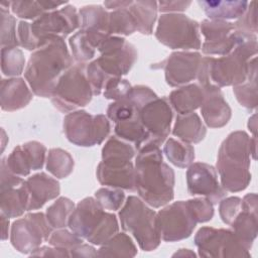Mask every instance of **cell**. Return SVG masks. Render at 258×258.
<instances>
[{"label":"cell","instance_id":"obj_1","mask_svg":"<svg viewBox=\"0 0 258 258\" xmlns=\"http://www.w3.org/2000/svg\"><path fill=\"white\" fill-rule=\"evenodd\" d=\"M135 160V189L147 205L160 208L174 197V171L163 162L159 145L147 144Z\"/></svg>","mask_w":258,"mask_h":258},{"label":"cell","instance_id":"obj_2","mask_svg":"<svg viewBox=\"0 0 258 258\" xmlns=\"http://www.w3.org/2000/svg\"><path fill=\"white\" fill-rule=\"evenodd\" d=\"M73 60L63 38L48 40L29 57L24 77L32 92L43 98L51 97L61 75Z\"/></svg>","mask_w":258,"mask_h":258},{"label":"cell","instance_id":"obj_3","mask_svg":"<svg viewBox=\"0 0 258 258\" xmlns=\"http://www.w3.org/2000/svg\"><path fill=\"white\" fill-rule=\"evenodd\" d=\"M257 54V37L252 35L227 55L202 57L197 79L202 88L237 86L247 80L248 61Z\"/></svg>","mask_w":258,"mask_h":258},{"label":"cell","instance_id":"obj_4","mask_svg":"<svg viewBox=\"0 0 258 258\" xmlns=\"http://www.w3.org/2000/svg\"><path fill=\"white\" fill-rule=\"evenodd\" d=\"M251 137L245 131L230 133L222 142L217 158L221 185L226 191L244 190L251 181Z\"/></svg>","mask_w":258,"mask_h":258},{"label":"cell","instance_id":"obj_5","mask_svg":"<svg viewBox=\"0 0 258 258\" xmlns=\"http://www.w3.org/2000/svg\"><path fill=\"white\" fill-rule=\"evenodd\" d=\"M68 226L79 237L101 246L116 233L119 225L114 214L104 211L95 198H85L74 209Z\"/></svg>","mask_w":258,"mask_h":258},{"label":"cell","instance_id":"obj_6","mask_svg":"<svg viewBox=\"0 0 258 258\" xmlns=\"http://www.w3.org/2000/svg\"><path fill=\"white\" fill-rule=\"evenodd\" d=\"M119 218L121 228L133 235L141 250L149 252L159 246L161 235L157 213L144 201L135 196H129L119 212Z\"/></svg>","mask_w":258,"mask_h":258},{"label":"cell","instance_id":"obj_7","mask_svg":"<svg viewBox=\"0 0 258 258\" xmlns=\"http://www.w3.org/2000/svg\"><path fill=\"white\" fill-rule=\"evenodd\" d=\"M85 63L72 66L59 78L51 95V102L62 113L86 106L93 97Z\"/></svg>","mask_w":258,"mask_h":258},{"label":"cell","instance_id":"obj_8","mask_svg":"<svg viewBox=\"0 0 258 258\" xmlns=\"http://www.w3.org/2000/svg\"><path fill=\"white\" fill-rule=\"evenodd\" d=\"M63 132L75 145L91 147L101 144L109 135L110 122L103 114L91 115L84 110H77L63 118Z\"/></svg>","mask_w":258,"mask_h":258},{"label":"cell","instance_id":"obj_9","mask_svg":"<svg viewBox=\"0 0 258 258\" xmlns=\"http://www.w3.org/2000/svg\"><path fill=\"white\" fill-rule=\"evenodd\" d=\"M199 28L196 20L183 14H163L158 19L155 37L171 49H200Z\"/></svg>","mask_w":258,"mask_h":258},{"label":"cell","instance_id":"obj_10","mask_svg":"<svg viewBox=\"0 0 258 258\" xmlns=\"http://www.w3.org/2000/svg\"><path fill=\"white\" fill-rule=\"evenodd\" d=\"M195 244L201 257L251 256L233 230L203 227L195 236Z\"/></svg>","mask_w":258,"mask_h":258},{"label":"cell","instance_id":"obj_11","mask_svg":"<svg viewBox=\"0 0 258 258\" xmlns=\"http://www.w3.org/2000/svg\"><path fill=\"white\" fill-rule=\"evenodd\" d=\"M101 55L94 61L108 79L128 74L137 59L135 46L119 36L107 37L98 47Z\"/></svg>","mask_w":258,"mask_h":258},{"label":"cell","instance_id":"obj_12","mask_svg":"<svg viewBox=\"0 0 258 258\" xmlns=\"http://www.w3.org/2000/svg\"><path fill=\"white\" fill-rule=\"evenodd\" d=\"M51 226L46 216L41 213H30L16 220L11 226L10 242L20 253L30 254L51 235Z\"/></svg>","mask_w":258,"mask_h":258},{"label":"cell","instance_id":"obj_13","mask_svg":"<svg viewBox=\"0 0 258 258\" xmlns=\"http://www.w3.org/2000/svg\"><path fill=\"white\" fill-rule=\"evenodd\" d=\"M200 28L205 36V41L201 45L205 54L227 55L240 43L255 35L236 30L234 23L226 20L207 19L201 23Z\"/></svg>","mask_w":258,"mask_h":258},{"label":"cell","instance_id":"obj_14","mask_svg":"<svg viewBox=\"0 0 258 258\" xmlns=\"http://www.w3.org/2000/svg\"><path fill=\"white\" fill-rule=\"evenodd\" d=\"M80 25V17L74 6L43 13L31 23V30L38 41V47L53 38H63Z\"/></svg>","mask_w":258,"mask_h":258},{"label":"cell","instance_id":"obj_15","mask_svg":"<svg viewBox=\"0 0 258 258\" xmlns=\"http://www.w3.org/2000/svg\"><path fill=\"white\" fill-rule=\"evenodd\" d=\"M157 223L161 239L165 242H176L188 238L197 222L184 201L174 202L157 213Z\"/></svg>","mask_w":258,"mask_h":258},{"label":"cell","instance_id":"obj_16","mask_svg":"<svg viewBox=\"0 0 258 258\" xmlns=\"http://www.w3.org/2000/svg\"><path fill=\"white\" fill-rule=\"evenodd\" d=\"M0 209L8 218H17L28 209L29 190L26 180L11 172L5 158L1 160Z\"/></svg>","mask_w":258,"mask_h":258},{"label":"cell","instance_id":"obj_17","mask_svg":"<svg viewBox=\"0 0 258 258\" xmlns=\"http://www.w3.org/2000/svg\"><path fill=\"white\" fill-rule=\"evenodd\" d=\"M187 191L191 196H203L213 205L223 200L227 191L219 182L214 166L205 162H192L186 170Z\"/></svg>","mask_w":258,"mask_h":258},{"label":"cell","instance_id":"obj_18","mask_svg":"<svg viewBox=\"0 0 258 258\" xmlns=\"http://www.w3.org/2000/svg\"><path fill=\"white\" fill-rule=\"evenodd\" d=\"M139 118L150 137V144L161 145L170 132L172 110L167 98H156L144 105Z\"/></svg>","mask_w":258,"mask_h":258},{"label":"cell","instance_id":"obj_19","mask_svg":"<svg viewBox=\"0 0 258 258\" xmlns=\"http://www.w3.org/2000/svg\"><path fill=\"white\" fill-rule=\"evenodd\" d=\"M201 60L200 52L175 51L156 68L164 70L165 81L170 87H178L197 79Z\"/></svg>","mask_w":258,"mask_h":258},{"label":"cell","instance_id":"obj_20","mask_svg":"<svg viewBox=\"0 0 258 258\" xmlns=\"http://www.w3.org/2000/svg\"><path fill=\"white\" fill-rule=\"evenodd\" d=\"M102 185L121 189H135V167L127 159H102L96 171Z\"/></svg>","mask_w":258,"mask_h":258},{"label":"cell","instance_id":"obj_21","mask_svg":"<svg viewBox=\"0 0 258 258\" xmlns=\"http://www.w3.org/2000/svg\"><path fill=\"white\" fill-rule=\"evenodd\" d=\"M257 195L251 192L242 199V210L231 223L234 233L244 246L250 250L258 233Z\"/></svg>","mask_w":258,"mask_h":258},{"label":"cell","instance_id":"obj_22","mask_svg":"<svg viewBox=\"0 0 258 258\" xmlns=\"http://www.w3.org/2000/svg\"><path fill=\"white\" fill-rule=\"evenodd\" d=\"M204 89V101L201 113L205 123L211 128H221L231 119L232 111L225 101L221 89L209 87Z\"/></svg>","mask_w":258,"mask_h":258},{"label":"cell","instance_id":"obj_23","mask_svg":"<svg viewBox=\"0 0 258 258\" xmlns=\"http://www.w3.org/2000/svg\"><path fill=\"white\" fill-rule=\"evenodd\" d=\"M29 190V204L27 211L38 210L46 202L59 195V183L45 172L36 173L26 179Z\"/></svg>","mask_w":258,"mask_h":258},{"label":"cell","instance_id":"obj_24","mask_svg":"<svg viewBox=\"0 0 258 258\" xmlns=\"http://www.w3.org/2000/svg\"><path fill=\"white\" fill-rule=\"evenodd\" d=\"M0 97L2 110L11 112L25 107L31 101L32 93L21 78L3 79Z\"/></svg>","mask_w":258,"mask_h":258},{"label":"cell","instance_id":"obj_25","mask_svg":"<svg viewBox=\"0 0 258 258\" xmlns=\"http://www.w3.org/2000/svg\"><path fill=\"white\" fill-rule=\"evenodd\" d=\"M169 104L178 114H188L200 108L204 101V89L197 84H189L172 91Z\"/></svg>","mask_w":258,"mask_h":258},{"label":"cell","instance_id":"obj_26","mask_svg":"<svg viewBox=\"0 0 258 258\" xmlns=\"http://www.w3.org/2000/svg\"><path fill=\"white\" fill-rule=\"evenodd\" d=\"M172 134L185 143H199L205 138L207 129L200 116L191 112L183 115L178 114L176 116Z\"/></svg>","mask_w":258,"mask_h":258},{"label":"cell","instance_id":"obj_27","mask_svg":"<svg viewBox=\"0 0 258 258\" xmlns=\"http://www.w3.org/2000/svg\"><path fill=\"white\" fill-rule=\"evenodd\" d=\"M206 15L213 20L238 19L248 6L247 1H199Z\"/></svg>","mask_w":258,"mask_h":258},{"label":"cell","instance_id":"obj_28","mask_svg":"<svg viewBox=\"0 0 258 258\" xmlns=\"http://www.w3.org/2000/svg\"><path fill=\"white\" fill-rule=\"evenodd\" d=\"M114 131L117 137L127 142H132L137 150L150 144L149 134L141 123L139 114L129 120L116 123Z\"/></svg>","mask_w":258,"mask_h":258},{"label":"cell","instance_id":"obj_29","mask_svg":"<svg viewBox=\"0 0 258 258\" xmlns=\"http://www.w3.org/2000/svg\"><path fill=\"white\" fill-rule=\"evenodd\" d=\"M233 92L241 106L247 109L257 107V64L256 56L248 61L247 80L237 86H234Z\"/></svg>","mask_w":258,"mask_h":258},{"label":"cell","instance_id":"obj_30","mask_svg":"<svg viewBox=\"0 0 258 258\" xmlns=\"http://www.w3.org/2000/svg\"><path fill=\"white\" fill-rule=\"evenodd\" d=\"M80 24L82 29L104 35L109 34V14L100 5L85 6L80 10Z\"/></svg>","mask_w":258,"mask_h":258},{"label":"cell","instance_id":"obj_31","mask_svg":"<svg viewBox=\"0 0 258 258\" xmlns=\"http://www.w3.org/2000/svg\"><path fill=\"white\" fill-rule=\"evenodd\" d=\"M127 8L135 20L137 31L145 35L151 34L157 16V2L132 1Z\"/></svg>","mask_w":258,"mask_h":258},{"label":"cell","instance_id":"obj_32","mask_svg":"<svg viewBox=\"0 0 258 258\" xmlns=\"http://www.w3.org/2000/svg\"><path fill=\"white\" fill-rule=\"evenodd\" d=\"M136 254L134 242L125 233H116L97 251L98 257H134Z\"/></svg>","mask_w":258,"mask_h":258},{"label":"cell","instance_id":"obj_33","mask_svg":"<svg viewBox=\"0 0 258 258\" xmlns=\"http://www.w3.org/2000/svg\"><path fill=\"white\" fill-rule=\"evenodd\" d=\"M166 158L175 166L180 168L188 167L195 160V148L188 143L173 138L167 139L163 146Z\"/></svg>","mask_w":258,"mask_h":258},{"label":"cell","instance_id":"obj_34","mask_svg":"<svg viewBox=\"0 0 258 258\" xmlns=\"http://www.w3.org/2000/svg\"><path fill=\"white\" fill-rule=\"evenodd\" d=\"M72 155L60 148H51L46 158V169L56 178H66L74 170Z\"/></svg>","mask_w":258,"mask_h":258},{"label":"cell","instance_id":"obj_35","mask_svg":"<svg viewBox=\"0 0 258 258\" xmlns=\"http://www.w3.org/2000/svg\"><path fill=\"white\" fill-rule=\"evenodd\" d=\"M75 209V204L68 198H58L46 210L45 216L47 222L53 229L66 228L71 214Z\"/></svg>","mask_w":258,"mask_h":258},{"label":"cell","instance_id":"obj_36","mask_svg":"<svg viewBox=\"0 0 258 258\" xmlns=\"http://www.w3.org/2000/svg\"><path fill=\"white\" fill-rule=\"evenodd\" d=\"M137 30L135 20L128 8H120L109 14V34L130 35Z\"/></svg>","mask_w":258,"mask_h":258},{"label":"cell","instance_id":"obj_37","mask_svg":"<svg viewBox=\"0 0 258 258\" xmlns=\"http://www.w3.org/2000/svg\"><path fill=\"white\" fill-rule=\"evenodd\" d=\"M25 58L17 46H6L1 49V71L8 77L19 76L24 69Z\"/></svg>","mask_w":258,"mask_h":258},{"label":"cell","instance_id":"obj_38","mask_svg":"<svg viewBox=\"0 0 258 258\" xmlns=\"http://www.w3.org/2000/svg\"><path fill=\"white\" fill-rule=\"evenodd\" d=\"M5 161L8 169L18 176H26L33 170L32 159L24 145L16 146Z\"/></svg>","mask_w":258,"mask_h":258},{"label":"cell","instance_id":"obj_39","mask_svg":"<svg viewBox=\"0 0 258 258\" xmlns=\"http://www.w3.org/2000/svg\"><path fill=\"white\" fill-rule=\"evenodd\" d=\"M135 147L125 140L112 136L102 148V159H127L131 160L135 155Z\"/></svg>","mask_w":258,"mask_h":258},{"label":"cell","instance_id":"obj_40","mask_svg":"<svg viewBox=\"0 0 258 258\" xmlns=\"http://www.w3.org/2000/svg\"><path fill=\"white\" fill-rule=\"evenodd\" d=\"M70 46L74 58L79 63H85L95 56V47L87 37L84 30H79L70 37Z\"/></svg>","mask_w":258,"mask_h":258},{"label":"cell","instance_id":"obj_41","mask_svg":"<svg viewBox=\"0 0 258 258\" xmlns=\"http://www.w3.org/2000/svg\"><path fill=\"white\" fill-rule=\"evenodd\" d=\"M141 108L135 105L128 97L115 101L107 109V117L116 123L129 120L139 114Z\"/></svg>","mask_w":258,"mask_h":258},{"label":"cell","instance_id":"obj_42","mask_svg":"<svg viewBox=\"0 0 258 258\" xmlns=\"http://www.w3.org/2000/svg\"><path fill=\"white\" fill-rule=\"evenodd\" d=\"M95 199L104 210L117 211L124 203L125 195L121 188L102 187L95 192Z\"/></svg>","mask_w":258,"mask_h":258},{"label":"cell","instance_id":"obj_43","mask_svg":"<svg viewBox=\"0 0 258 258\" xmlns=\"http://www.w3.org/2000/svg\"><path fill=\"white\" fill-rule=\"evenodd\" d=\"M15 17L7 10L1 8V46H18L19 40L16 36Z\"/></svg>","mask_w":258,"mask_h":258},{"label":"cell","instance_id":"obj_44","mask_svg":"<svg viewBox=\"0 0 258 258\" xmlns=\"http://www.w3.org/2000/svg\"><path fill=\"white\" fill-rule=\"evenodd\" d=\"M47 242L49 245L59 248L68 249L69 251L74 248L75 246L83 243V238L79 237L73 231H69L67 229H57L56 231L52 232L49 236Z\"/></svg>","mask_w":258,"mask_h":258},{"label":"cell","instance_id":"obj_45","mask_svg":"<svg viewBox=\"0 0 258 258\" xmlns=\"http://www.w3.org/2000/svg\"><path fill=\"white\" fill-rule=\"evenodd\" d=\"M11 8L14 14L24 19H36L45 12L40 2L36 1L11 2Z\"/></svg>","mask_w":258,"mask_h":258},{"label":"cell","instance_id":"obj_46","mask_svg":"<svg viewBox=\"0 0 258 258\" xmlns=\"http://www.w3.org/2000/svg\"><path fill=\"white\" fill-rule=\"evenodd\" d=\"M187 206L198 223H205L212 220L214 216L213 204L207 199H194L186 201Z\"/></svg>","mask_w":258,"mask_h":258},{"label":"cell","instance_id":"obj_47","mask_svg":"<svg viewBox=\"0 0 258 258\" xmlns=\"http://www.w3.org/2000/svg\"><path fill=\"white\" fill-rule=\"evenodd\" d=\"M130 83L122 78H111L105 85L104 96L106 99L119 101L124 99L131 89Z\"/></svg>","mask_w":258,"mask_h":258},{"label":"cell","instance_id":"obj_48","mask_svg":"<svg viewBox=\"0 0 258 258\" xmlns=\"http://www.w3.org/2000/svg\"><path fill=\"white\" fill-rule=\"evenodd\" d=\"M219 203V214L222 221L227 225H231L242 210V199L239 197H230L221 200Z\"/></svg>","mask_w":258,"mask_h":258},{"label":"cell","instance_id":"obj_49","mask_svg":"<svg viewBox=\"0 0 258 258\" xmlns=\"http://www.w3.org/2000/svg\"><path fill=\"white\" fill-rule=\"evenodd\" d=\"M255 4V1H252L250 4H248L249 7L246 9L245 13L234 23L236 30L249 34H255L257 32Z\"/></svg>","mask_w":258,"mask_h":258},{"label":"cell","instance_id":"obj_50","mask_svg":"<svg viewBox=\"0 0 258 258\" xmlns=\"http://www.w3.org/2000/svg\"><path fill=\"white\" fill-rule=\"evenodd\" d=\"M86 74H87V78L91 84L93 94L100 95L104 91L105 85L110 79H108L106 77V75L99 69V67L96 64V62L94 60L87 66Z\"/></svg>","mask_w":258,"mask_h":258},{"label":"cell","instance_id":"obj_51","mask_svg":"<svg viewBox=\"0 0 258 258\" xmlns=\"http://www.w3.org/2000/svg\"><path fill=\"white\" fill-rule=\"evenodd\" d=\"M17 31L19 45L28 50H36L38 48V41L32 33L30 23L26 21H20Z\"/></svg>","mask_w":258,"mask_h":258},{"label":"cell","instance_id":"obj_52","mask_svg":"<svg viewBox=\"0 0 258 258\" xmlns=\"http://www.w3.org/2000/svg\"><path fill=\"white\" fill-rule=\"evenodd\" d=\"M30 256H37V257H71L70 251L64 248L54 247L51 246H39L34 251H32Z\"/></svg>","mask_w":258,"mask_h":258},{"label":"cell","instance_id":"obj_53","mask_svg":"<svg viewBox=\"0 0 258 258\" xmlns=\"http://www.w3.org/2000/svg\"><path fill=\"white\" fill-rule=\"evenodd\" d=\"M190 1H160L158 10L161 12H172V11H183L187 6L190 5Z\"/></svg>","mask_w":258,"mask_h":258},{"label":"cell","instance_id":"obj_54","mask_svg":"<svg viewBox=\"0 0 258 258\" xmlns=\"http://www.w3.org/2000/svg\"><path fill=\"white\" fill-rule=\"evenodd\" d=\"M70 255L71 257H98L97 250L93 246L85 243H81L72 248Z\"/></svg>","mask_w":258,"mask_h":258},{"label":"cell","instance_id":"obj_55","mask_svg":"<svg viewBox=\"0 0 258 258\" xmlns=\"http://www.w3.org/2000/svg\"><path fill=\"white\" fill-rule=\"evenodd\" d=\"M8 230H9V218L1 214V239L3 241L8 239Z\"/></svg>","mask_w":258,"mask_h":258},{"label":"cell","instance_id":"obj_56","mask_svg":"<svg viewBox=\"0 0 258 258\" xmlns=\"http://www.w3.org/2000/svg\"><path fill=\"white\" fill-rule=\"evenodd\" d=\"M196 256L197 254L189 249H179L172 255V257H196Z\"/></svg>","mask_w":258,"mask_h":258},{"label":"cell","instance_id":"obj_57","mask_svg":"<svg viewBox=\"0 0 258 258\" xmlns=\"http://www.w3.org/2000/svg\"><path fill=\"white\" fill-rule=\"evenodd\" d=\"M248 127H249V130H250V131H252L253 136H256V128H257V123H256V114H253V116L249 118Z\"/></svg>","mask_w":258,"mask_h":258},{"label":"cell","instance_id":"obj_58","mask_svg":"<svg viewBox=\"0 0 258 258\" xmlns=\"http://www.w3.org/2000/svg\"><path fill=\"white\" fill-rule=\"evenodd\" d=\"M2 137H3V138H2V140H3V142H2V151H3V150H4V147H5L4 139H5V137H6V136H5V131H4L3 129H2Z\"/></svg>","mask_w":258,"mask_h":258}]
</instances>
